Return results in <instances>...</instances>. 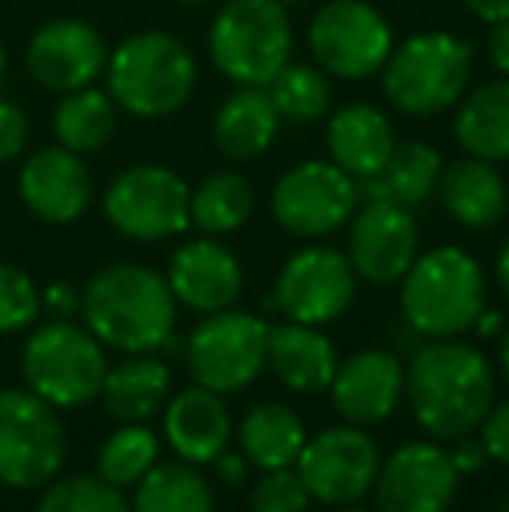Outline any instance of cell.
I'll list each match as a JSON object with an SVG mask.
<instances>
[{
    "mask_svg": "<svg viewBox=\"0 0 509 512\" xmlns=\"http://www.w3.org/2000/svg\"><path fill=\"white\" fill-rule=\"evenodd\" d=\"M405 391L419 425L436 439H464L492 408V366L475 345L436 338L422 345L405 370Z\"/></svg>",
    "mask_w": 509,
    "mask_h": 512,
    "instance_id": "cell-1",
    "label": "cell"
},
{
    "mask_svg": "<svg viewBox=\"0 0 509 512\" xmlns=\"http://www.w3.org/2000/svg\"><path fill=\"white\" fill-rule=\"evenodd\" d=\"M175 293L168 279L136 262L95 272L81 293V314L102 345L119 352H154L175 338Z\"/></svg>",
    "mask_w": 509,
    "mask_h": 512,
    "instance_id": "cell-2",
    "label": "cell"
},
{
    "mask_svg": "<svg viewBox=\"0 0 509 512\" xmlns=\"http://www.w3.org/2000/svg\"><path fill=\"white\" fill-rule=\"evenodd\" d=\"M401 279V314L419 335L457 338L485 310L482 269L464 248H433Z\"/></svg>",
    "mask_w": 509,
    "mask_h": 512,
    "instance_id": "cell-3",
    "label": "cell"
},
{
    "mask_svg": "<svg viewBox=\"0 0 509 512\" xmlns=\"http://www.w3.org/2000/svg\"><path fill=\"white\" fill-rule=\"evenodd\" d=\"M109 95L129 115L161 119L178 112L196 88V60L168 32L129 35L109 56Z\"/></svg>",
    "mask_w": 509,
    "mask_h": 512,
    "instance_id": "cell-4",
    "label": "cell"
},
{
    "mask_svg": "<svg viewBox=\"0 0 509 512\" xmlns=\"http://www.w3.org/2000/svg\"><path fill=\"white\" fill-rule=\"evenodd\" d=\"M21 373L28 391L53 408H81L102 394L109 366H105L102 342L88 328L56 317L28 335L21 352Z\"/></svg>",
    "mask_w": 509,
    "mask_h": 512,
    "instance_id": "cell-5",
    "label": "cell"
},
{
    "mask_svg": "<svg viewBox=\"0 0 509 512\" xmlns=\"http://www.w3.org/2000/svg\"><path fill=\"white\" fill-rule=\"evenodd\" d=\"M471 77V49L447 32H422L391 49L384 95L405 115H436L457 105Z\"/></svg>",
    "mask_w": 509,
    "mask_h": 512,
    "instance_id": "cell-6",
    "label": "cell"
},
{
    "mask_svg": "<svg viewBox=\"0 0 509 512\" xmlns=\"http://www.w3.org/2000/svg\"><path fill=\"white\" fill-rule=\"evenodd\" d=\"M290 49V18L276 0H231L213 18V63L245 88H265L290 63Z\"/></svg>",
    "mask_w": 509,
    "mask_h": 512,
    "instance_id": "cell-7",
    "label": "cell"
},
{
    "mask_svg": "<svg viewBox=\"0 0 509 512\" xmlns=\"http://www.w3.org/2000/svg\"><path fill=\"white\" fill-rule=\"evenodd\" d=\"M63 457L67 436L56 408L25 387L0 391V485L46 488Z\"/></svg>",
    "mask_w": 509,
    "mask_h": 512,
    "instance_id": "cell-8",
    "label": "cell"
},
{
    "mask_svg": "<svg viewBox=\"0 0 509 512\" xmlns=\"http://www.w3.org/2000/svg\"><path fill=\"white\" fill-rule=\"evenodd\" d=\"M269 324L245 310H217L189 338V373L199 387L217 394L245 391L265 366Z\"/></svg>",
    "mask_w": 509,
    "mask_h": 512,
    "instance_id": "cell-9",
    "label": "cell"
},
{
    "mask_svg": "<svg viewBox=\"0 0 509 512\" xmlns=\"http://www.w3.org/2000/svg\"><path fill=\"white\" fill-rule=\"evenodd\" d=\"M189 185L161 164H136L105 192V216L133 241H164L192 223Z\"/></svg>",
    "mask_w": 509,
    "mask_h": 512,
    "instance_id": "cell-10",
    "label": "cell"
},
{
    "mask_svg": "<svg viewBox=\"0 0 509 512\" xmlns=\"http://www.w3.org/2000/svg\"><path fill=\"white\" fill-rule=\"evenodd\" d=\"M311 53L318 63L346 81L377 74L394 49L391 25L367 0H332L311 21Z\"/></svg>",
    "mask_w": 509,
    "mask_h": 512,
    "instance_id": "cell-11",
    "label": "cell"
},
{
    "mask_svg": "<svg viewBox=\"0 0 509 512\" xmlns=\"http://www.w3.org/2000/svg\"><path fill=\"white\" fill-rule=\"evenodd\" d=\"M293 467L311 499L328 506H353L374 492L381 474V450L360 425H335L307 439Z\"/></svg>",
    "mask_w": 509,
    "mask_h": 512,
    "instance_id": "cell-12",
    "label": "cell"
},
{
    "mask_svg": "<svg viewBox=\"0 0 509 512\" xmlns=\"http://www.w3.org/2000/svg\"><path fill=\"white\" fill-rule=\"evenodd\" d=\"M356 178L335 161H304L272 189V216L297 237H325L356 213Z\"/></svg>",
    "mask_w": 509,
    "mask_h": 512,
    "instance_id": "cell-13",
    "label": "cell"
},
{
    "mask_svg": "<svg viewBox=\"0 0 509 512\" xmlns=\"http://www.w3.org/2000/svg\"><path fill=\"white\" fill-rule=\"evenodd\" d=\"M356 272L335 248H304L283 265L269 307H279L290 321L328 324L353 304Z\"/></svg>",
    "mask_w": 509,
    "mask_h": 512,
    "instance_id": "cell-14",
    "label": "cell"
},
{
    "mask_svg": "<svg viewBox=\"0 0 509 512\" xmlns=\"http://www.w3.org/2000/svg\"><path fill=\"white\" fill-rule=\"evenodd\" d=\"M450 450L436 443H405L381 460L377 502L381 512H447L457 492Z\"/></svg>",
    "mask_w": 509,
    "mask_h": 512,
    "instance_id": "cell-15",
    "label": "cell"
},
{
    "mask_svg": "<svg viewBox=\"0 0 509 512\" xmlns=\"http://www.w3.org/2000/svg\"><path fill=\"white\" fill-rule=\"evenodd\" d=\"M419 230L408 206L377 199L353 216L349 227V265L360 279L377 286L398 283L415 262Z\"/></svg>",
    "mask_w": 509,
    "mask_h": 512,
    "instance_id": "cell-16",
    "label": "cell"
},
{
    "mask_svg": "<svg viewBox=\"0 0 509 512\" xmlns=\"http://www.w3.org/2000/svg\"><path fill=\"white\" fill-rule=\"evenodd\" d=\"M109 63L102 35L81 18H56L46 21L28 42V70L32 77L49 91H70L91 88L98 74Z\"/></svg>",
    "mask_w": 509,
    "mask_h": 512,
    "instance_id": "cell-17",
    "label": "cell"
},
{
    "mask_svg": "<svg viewBox=\"0 0 509 512\" xmlns=\"http://www.w3.org/2000/svg\"><path fill=\"white\" fill-rule=\"evenodd\" d=\"M18 196L39 220L74 223L91 203V171L74 150L46 147L21 168Z\"/></svg>",
    "mask_w": 509,
    "mask_h": 512,
    "instance_id": "cell-18",
    "label": "cell"
},
{
    "mask_svg": "<svg viewBox=\"0 0 509 512\" xmlns=\"http://www.w3.org/2000/svg\"><path fill=\"white\" fill-rule=\"evenodd\" d=\"M168 286L175 293L178 304L203 310V314H217V310L234 307L241 297V262L234 258L231 248L220 241H189L171 255Z\"/></svg>",
    "mask_w": 509,
    "mask_h": 512,
    "instance_id": "cell-19",
    "label": "cell"
},
{
    "mask_svg": "<svg viewBox=\"0 0 509 512\" xmlns=\"http://www.w3.org/2000/svg\"><path fill=\"white\" fill-rule=\"evenodd\" d=\"M401 391H405V370L398 356L384 349H363L349 356L332 380L335 411L353 425L384 422L398 408Z\"/></svg>",
    "mask_w": 509,
    "mask_h": 512,
    "instance_id": "cell-20",
    "label": "cell"
},
{
    "mask_svg": "<svg viewBox=\"0 0 509 512\" xmlns=\"http://www.w3.org/2000/svg\"><path fill=\"white\" fill-rule=\"evenodd\" d=\"M265 366L297 394H318L328 391L339 370L335 359V345L328 335H321L314 324H276L269 328V342H265Z\"/></svg>",
    "mask_w": 509,
    "mask_h": 512,
    "instance_id": "cell-21",
    "label": "cell"
},
{
    "mask_svg": "<svg viewBox=\"0 0 509 512\" xmlns=\"http://www.w3.org/2000/svg\"><path fill=\"white\" fill-rule=\"evenodd\" d=\"M164 436L171 450L189 464H213L231 439V411L217 391L189 387L164 411Z\"/></svg>",
    "mask_w": 509,
    "mask_h": 512,
    "instance_id": "cell-22",
    "label": "cell"
},
{
    "mask_svg": "<svg viewBox=\"0 0 509 512\" xmlns=\"http://www.w3.org/2000/svg\"><path fill=\"white\" fill-rule=\"evenodd\" d=\"M394 129L387 115L374 105H346L328 122V150L332 161L356 182L370 175H381L387 157L394 154Z\"/></svg>",
    "mask_w": 509,
    "mask_h": 512,
    "instance_id": "cell-23",
    "label": "cell"
},
{
    "mask_svg": "<svg viewBox=\"0 0 509 512\" xmlns=\"http://www.w3.org/2000/svg\"><path fill=\"white\" fill-rule=\"evenodd\" d=\"M436 189H440L443 209L471 230L496 227L506 216V182L496 171V164L482 161V157H464V161H454L450 168H443Z\"/></svg>",
    "mask_w": 509,
    "mask_h": 512,
    "instance_id": "cell-24",
    "label": "cell"
},
{
    "mask_svg": "<svg viewBox=\"0 0 509 512\" xmlns=\"http://www.w3.org/2000/svg\"><path fill=\"white\" fill-rule=\"evenodd\" d=\"M279 133V112L272 105L269 91L241 88L217 108L213 119V143L224 157L252 161L265 154Z\"/></svg>",
    "mask_w": 509,
    "mask_h": 512,
    "instance_id": "cell-25",
    "label": "cell"
},
{
    "mask_svg": "<svg viewBox=\"0 0 509 512\" xmlns=\"http://www.w3.org/2000/svg\"><path fill=\"white\" fill-rule=\"evenodd\" d=\"M443 175V157L436 154L429 143L408 140L401 147H394V154L387 157L381 175H370L356 182V196L377 203V199H391L401 206H419L436 192Z\"/></svg>",
    "mask_w": 509,
    "mask_h": 512,
    "instance_id": "cell-26",
    "label": "cell"
},
{
    "mask_svg": "<svg viewBox=\"0 0 509 512\" xmlns=\"http://www.w3.org/2000/svg\"><path fill=\"white\" fill-rule=\"evenodd\" d=\"M241 453L262 471H276V467H293L307 443L304 422L293 408L279 405V401H265L255 405L241 418Z\"/></svg>",
    "mask_w": 509,
    "mask_h": 512,
    "instance_id": "cell-27",
    "label": "cell"
},
{
    "mask_svg": "<svg viewBox=\"0 0 509 512\" xmlns=\"http://www.w3.org/2000/svg\"><path fill=\"white\" fill-rule=\"evenodd\" d=\"M171 391V373L157 356H136L123 359L116 370L105 373L102 384V401L109 408V415H116L119 422H143L157 408L168 401Z\"/></svg>",
    "mask_w": 509,
    "mask_h": 512,
    "instance_id": "cell-28",
    "label": "cell"
},
{
    "mask_svg": "<svg viewBox=\"0 0 509 512\" xmlns=\"http://www.w3.org/2000/svg\"><path fill=\"white\" fill-rule=\"evenodd\" d=\"M457 140L471 157L509 161V77L482 84L457 112Z\"/></svg>",
    "mask_w": 509,
    "mask_h": 512,
    "instance_id": "cell-29",
    "label": "cell"
},
{
    "mask_svg": "<svg viewBox=\"0 0 509 512\" xmlns=\"http://www.w3.org/2000/svg\"><path fill=\"white\" fill-rule=\"evenodd\" d=\"M133 512H213V488L189 460L154 464L136 481Z\"/></svg>",
    "mask_w": 509,
    "mask_h": 512,
    "instance_id": "cell-30",
    "label": "cell"
},
{
    "mask_svg": "<svg viewBox=\"0 0 509 512\" xmlns=\"http://www.w3.org/2000/svg\"><path fill=\"white\" fill-rule=\"evenodd\" d=\"M53 129L60 147L74 150V154H91L102 150L116 133V102L112 95L98 88H81L63 95L60 108L53 115Z\"/></svg>",
    "mask_w": 509,
    "mask_h": 512,
    "instance_id": "cell-31",
    "label": "cell"
},
{
    "mask_svg": "<svg viewBox=\"0 0 509 512\" xmlns=\"http://www.w3.org/2000/svg\"><path fill=\"white\" fill-rule=\"evenodd\" d=\"M252 185L234 171L210 175L189 199V216L203 234H231L252 216Z\"/></svg>",
    "mask_w": 509,
    "mask_h": 512,
    "instance_id": "cell-32",
    "label": "cell"
},
{
    "mask_svg": "<svg viewBox=\"0 0 509 512\" xmlns=\"http://www.w3.org/2000/svg\"><path fill=\"white\" fill-rule=\"evenodd\" d=\"M269 98L276 105L279 119L290 122H314L328 112L332 102V88H328L325 74H318L307 63H286L269 84Z\"/></svg>",
    "mask_w": 509,
    "mask_h": 512,
    "instance_id": "cell-33",
    "label": "cell"
},
{
    "mask_svg": "<svg viewBox=\"0 0 509 512\" xmlns=\"http://www.w3.org/2000/svg\"><path fill=\"white\" fill-rule=\"evenodd\" d=\"M157 464V439L147 425L129 422L119 432L105 439L98 450V478H105L116 488H129Z\"/></svg>",
    "mask_w": 509,
    "mask_h": 512,
    "instance_id": "cell-34",
    "label": "cell"
},
{
    "mask_svg": "<svg viewBox=\"0 0 509 512\" xmlns=\"http://www.w3.org/2000/svg\"><path fill=\"white\" fill-rule=\"evenodd\" d=\"M39 512H133V506L105 478L74 474V478L49 481L39 499Z\"/></svg>",
    "mask_w": 509,
    "mask_h": 512,
    "instance_id": "cell-35",
    "label": "cell"
},
{
    "mask_svg": "<svg viewBox=\"0 0 509 512\" xmlns=\"http://www.w3.org/2000/svg\"><path fill=\"white\" fill-rule=\"evenodd\" d=\"M42 310V293L35 290L32 276L18 265L0 262V331H25L28 324H35Z\"/></svg>",
    "mask_w": 509,
    "mask_h": 512,
    "instance_id": "cell-36",
    "label": "cell"
},
{
    "mask_svg": "<svg viewBox=\"0 0 509 512\" xmlns=\"http://www.w3.org/2000/svg\"><path fill=\"white\" fill-rule=\"evenodd\" d=\"M248 502H252V512H304L311 492L300 481L297 467H276L258 478Z\"/></svg>",
    "mask_w": 509,
    "mask_h": 512,
    "instance_id": "cell-37",
    "label": "cell"
},
{
    "mask_svg": "<svg viewBox=\"0 0 509 512\" xmlns=\"http://www.w3.org/2000/svg\"><path fill=\"white\" fill-rule=\"evenodd\" d=\"M28 140V115L11 98H0V164L18 157Z\"/></svg>",
    "mask_w": 509,
    "mask_h": 512,
    "instance_id": "cell-38",
    "label": "cell"
},
{
    "mask_svg": "<svg viewBox=\"0 0 509 512\" xmlns=\"http://www.w3.org/2000/svg\"><path fill=\"white\" fill-rule=\"evenodd\" d=\"M478 429H482L485 453H489L492 460H499V464L509 467V401L489 408V415H485V422L478 425Z\"/></svg>",
    "mask_w": 509,
    "mask_h": 512,
    "instance_id": "cell-39",
    "label": "cell"
},
{
    "mask_svg": "<svg viewBox=\"0 0 509 512\" xmlns=\"http://www.w3.org/2000/svg\"><path fill=\"white\" fill-rule=\"evenodd\" d=\"M42 307H46L49 314L63 317V321H70V314H77V310H81V293L60 279V283L46 286V293H42Z\"/></svg>",
    "mask_w": 509,
    "mask_h": 512,
    "instance_id": "cell-40",
    "label": "cell"
},
{
    "mask_svg": "<svg viewBox=\"0 0 509 512\" xmlns=\"http://www.w3.org/2000/svg\"><path fill=\"white\" fill-rule=\"evenodd\" d=\"M485 446L482 443H475V439H457V446L450 450V460H454V467H457V474H475V471H482L485 467Z\"/></svg>",
    "mask_w": 509,
    "mask_h": 512,
    "instance_id": "cell-41",
    "label": "cell"
},
{
    "mask_svg": "<svg viewBox=\"0 0 509 512\" xmlns=\"http://www.w3.org/2000/svg\"><path fill=\"white\" fill-rule=\"evenodd\" d=\"M489 56H492V63H496L499 74L509 77V18L506 21H496V28H492V35H489Z\"/></svg>",
    "mask_w": 509,
    "mask_h": 512,
    "instance_id": "cell-42",
    "label": "cell"
},
{
    "mask_svg": "<svg viewBox=\"0 0 509 512\" xmlns=\"http://www.w3.org/2000/svg\"><path fill=\"white\" fill-rule=\"evenodd\" d=\"M464 7H468L475 18L489 21V25L509 18V0H464Z\"/></svg>",
    "mask_w": 509,
    "mask_h": 512,
    "instance_id": "cell-43",
    "label": "cell"
},
{
    "mask_svg": "<svg viewBox=\"0 0 509 512\" xmlns=\"http://www.w3.org/2000/svg\"><path fill=\"white\" fill-rule=\"evenodd\" d=\"M213 464H217V471H220V478L227 481V485H241V481H245V453H220L217 460H213Z\"/></svg>",
    "mask_w": 509,
    "mask_h": 512,
    "instance_id": "cell-44",
    "label": "cell"
},
{
    "mask_svg": "<svg viewBox=\"0 0 509 512\" xmlns=\"http://www.w3.org/2000/svg\"><path fill=\"white\" fill-rule=\"evenodd\" d=\"M475 331L482 338L499 335V331H503V314H499V310H482V314H478V321H475Z\"/></svg>",
    "mask_w": 509,
    "mask_h": 512,
    "instance_id": "cell-45",
    "label": "cell"
},
{
    "mask_svg": "<svg viewBox=\"0 0 509 512\" xmlns=\"http://www.w3.org/2000/svg\"><path fill=\"white\" fill-rule=\"evenodd\" d=\"M496 276H499V286H503V293L509 297V237L503 244V251H499V262H496Z\"/></svg>",
    "mask_w": 509,
    "mask_h": 512,
    "instance_id": "cell-46",
    "label": "cell"
},
{
    "mask_svg": "<svg viewBox=\"0 0 509 512\" xmlns=\"http://www.w3.org/2000/svg\"><path fill=\"white\" fill-rule=\"evenodd\" d=\"M499 359H503V373H506V380H509V328H506V335H503V352H499Z\"/></svg>",
    "mask_w": 509,
    "mask_h": 512,
    "instance_id": "cell-47",
    "label": "cell"
},
{
    "mask_svg": "<svg viewBox=\"0 0 509 512\" xmlns=\"http://www.w3.org/2000/svg\"><path fill=\"white\" fill-rule=\"evenodd\" d=\"M4 70H7V49H4V42H0V77H4Z\"/></svg>",
    "mask_w": 509,
    "mask_h": 512,
    "instance_id": "cell-48",
    "label": "cell"
},
{
    "mask_svg": "<svg viewBox=\"0 0 509 512\" xmlns=\"http://www.w3.org/2000/svg\"><path fill=\"white\" fill-rule=\"evenodd\" d=\"M178 4H189V7H196V4H206V0H178Z\"/></svg>",
    "mask_w": 509,
    "mask_h": 512,
    "instance_id": "cell-49",
    "label": "cell"
},
{
    "mask_svg": "<svg viewBox=\"0 0 509 512\" xmlns=\"http://www.w3.org/2000/svg\"><path fill=\"white\" fill-rule=\"evenodd\" d=\"M339 512H367V509H349V506H342Z\"/></svg>",
    "mask_w": 509,
    "mask_h": 512,
    "instance_id": "cell-50",
    "label": "cell"
},
{
    "mask_svg": "<svg viewBox=\"0 0 509 512\" xmlns=\"http://www.w3.org/2000/svg\"><path fill=\"white\" fill-rule=\"evenodd\" d=\"M276 4H283V7H286V4H297V0H276Z\"/></svg>",
    "mask_w": 509,
    "mask_h": 512,
    "instance_id": "cell-51",
    "label": "cell"
},
{
    "mask_svg": "<svg viewBox=\"0 0 509 512\" xmlns=\"http://www.w3.org/2000/svg\"><path fill=\"white\" fill-rule=\"evenodd\" d=\"M503 512H509V502H506V509H503Z\"/></svg>",
    "mask_w": 509,
    "mask_h": 512,
    "instance_id": "cell-52",
    "label": "cell"
}]
</instances>
